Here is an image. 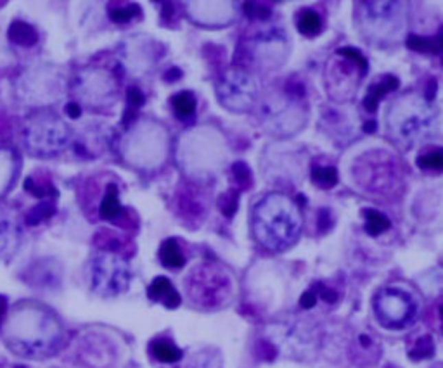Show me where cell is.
I'll list each match as a JSON object with an SVG mask.
<instances>
[{
	"label": "cell",
	"mask_w": 443,
	"mask_h": 368,
	"mask_svg": "<svg viewBox=\"0 0 443 368\" xmlns=\"http://www.w3.org/2000/svg\"><path fill=\"white\" fill-rule=\"evenodd\" d=\"M218 145L220 140H216L212 128H192L191 132H185L179 142V164L185 173L196 178L213 173L222 161V151Z\"/></svg>",
	"instance_id": "cell-7"
},
{
	"label": "cell",
	"mask_w": 443,
	"mask_h": 368,
	"mask_svg": "<svg viewBox=\"0 0 443 368\" xmlns=\"http://www.w3.org/2000/svg\"><path fill=\"white\" fill-rule=\"evenodd\" d=\"M151 353L161 363H177L179 360H182V351L166 339H156L151 344Z\"/></svg>",
	"instance_id": "cell-27"
},
{
	"label": "cell",
	"mask_w": 443,
	"mask_h": 368,
	"mask_svg": "<svg viewBox=\"0 0 443 368\" xmlns=\"http://www.w3.org/2000/svg\"><path fill=\"white\" fill-rule=\"evenodd\" d=\"M336 54H338L339 58L348 59L350 62H353V64H357L359 68L362 69V71L367 73V68H369L367 59H365L364 56H362L361 52L357 51V49H352V47H341V49H338V52H336Z\"/></svg>",
	"instance_id": "cell-34"
},
{
	"label": "cell",
	"mask_w": 443,
	"mask_h": 368,
	"mask_svg": "<svg viewBox=\"0 0 443 368\" xmlns=\"http://www.w3.org/2000/svg\"><path fill=\"white\" fill-rule=\"evenodd\" d=\"M159 261L163 267L170 268V270H179L185 265L184 253H182L181 245L175 238H166L159 247Z\"/></svg>",
	"instance_id": "cell-22"
},
{
	"label": "cell",
	"mask_w": 443,
	"mask_h": 368,
	"mask_svg": "<svg viewBox=\"0 0 443 368\" xmlns=\"http://www.w3.org/2000/svg\"><path fill=\"white\" fill-rule=\"evenodd\" d=\"M21 168L23 158L18 147L9 142H0V201L14 188Z\"/></svg>",
	"instance_id": "cell-17"
},
{
	"label": "cell",
	"mask_w": 443,
	"mask_h": 368,
	"mask_svg": "<svg viewBox=\"0 0 443 368\" xmlns=\"http://www.w3.org/2000/svg\"><path fill=\"white\" fill-rule=\"evenodd\" d=\"M66 90H69V82L65 71L49 62L30 66L14 82L16 99L32 111L52 109Z\"/></svg>",
	"instance_id": "cell-4"
},
{
	"label": "cell",
	"mask_w": 443,
	"mask_h": 368,
	"mask_svg": "<svg viewBox=\"0 0 443 368\" xmlns=\"http://www.w3.org/2000/svg\"><path fill=\"white\" fill-rule=\"evenodd\" d=\"M126 102H128V108H130L128 111L135 112L134 109H139L144 106L146 97H144V94L139 90V87H130L128 92H126Z\"/></svg>",
	"instance_id": "cell-38"
},
{
	"label": "cell",
	"mask_w": 443,
	"mask_h": 368,
	"mask_svg": "<svg viewBox=\"0 0 443 368\" xmlns=\"http://www.w3.org/2000/svg\"><path fill=\"white\" fill-rule=\"evenodd\" d=\"M418 167L421 168V170L442 173L443 171V149H433V151L424 152V154L419 156Z\"/></svg>",
	"instance_id": "cell-30"
},
{
	"label": "cell",
	"mask_w": 443,
	"mask_h": 368,
	"mask_svg": "<svg viewBox=\"0 0 443 368\" xmlns=\"http://www.w3.org/2000/svg\"><path fill=\"white\" fill-rule=\"evenodd\" d=\"M71 138V128L54 109L30 111L23 123V142L33 158H54L68 147Z\"/></svg>",
	"instance_id": "cell-5"
},
{
	"label": "cell",
	"mask_w": 443,
	"mask_h": 368,
	"mask_svg": "<svg viewBox=\"0 0 443 368\" xmlns=\"http://www.w3.org/2000/svg\"><path fill=\"white\" fill-rule=\"evenodd\" d=\"M361 9V26L365 36L379 44L396 38L404 28L405 12L400 2H365Z\"/></svg>",
	"instance_id": "cell-10"
},
{
	"label": "cell",
	"mask_w": 443,
	"mask_h": 368,
	"mask_svg": "<svg viewBox=\"0 0 443 368\" xmlns=\"http://www.w3.org/2000/svg\"><path fill=\"white\" fill-rule=\"evenodd\" d=\"M374 313L386 329H405L418 317V303L405 291L385 287L374 297Z\"/></svg>",
	"instance_id": "cell-11"
},
{
	"label": "cell",
	"mask_w": 443,
	"mask_h": 368,
	"mask_svg": "<svg viewBox=\"0 0 443 368\" xmlns=\"http://www.w3.org/2000/svg\"><path fill=\"white\" fill-rule=\"evenodd\" d=\"M296 25L302 35L305 36H317L322 32V19L319 12L312 11V9H303L298 16H296Z\"/></svg>",
	"instance_id": "cell-25"
},
{
	"label": "cell",
	"mask_w": 443,
	"mask_h": 368,
	"mask_svg": "<svg viewBox=\"0 0 443 368\" xmlns=\"http://www.w3.org/2000/svg\"><path fill=\"white\" fill-rule=\"evenodd\" d=\"M238 204L239 194L236 191L227 192V194H224L220 197V210H222V213H224L225 217H232V214L236 213V210H238Z\"/></svg>",
	"instance_id": "cell-35"
},
{
	"label": "cell",
	"mask_w": 443,
	"mask_h": 368,
	"mask_svg": "<svg viewBox=\"0 0 443 368\" xmlns=\"http://www.w3.org/2000/svg\"><path fill=\"white\" fill-rule=\"evenodd\" d=\"M269 123L272 125V130L281 132V134H289V125L293 128L299 127V109L296 106H291L289 102H279L277 106H272L267 111Z\"/></svg>",
	"instance_id": "cell-18"
},
{
	"label": "cell",
	"mask_w": 443,
	"mask_h": 368,
	"mask_svg": "<svg viewBox=\"0 0 443 368\" xmlns=\"http://www.w3.org/2000/svg\"><path fill=\"white\" fill-rule=\"evenodd\" d=\"M433 353H435V346H433L431 337L424 336L416 343L414 349H411L409 356H411L412 360H422V358H431Z\"/></svg>",
	"instance_id": "cell-33"
},
{
	"label": "cell",
	"mask_w": 443,
	"mask_h": 368,
	"mask_svg": "<svg viewBox=\"0 0 443 368\" xmlns=\"http://www.w3.org/2000/svg\"><path fill=\"white\" fill-rule=\"evenodd\" d=\"M440 315H442V318H443V303L440 304Z\"/></svg>",
	"instance_id": "cell-43"
},
{
	"label": "cell",
	"mask_w": 443,
	"mask_h": 368,
	"mask_svg": "<svg viewBox=\"0 0 443 368\" xmlns=\"http://www.w3.org/2000/svg\"><path fill=\"white\" fill-rule=\"evenodd\" d=\"M73 102L92 112H106L118 102L120 79L115 69L87 66L69 82Z\"/></svg>",
	"instance_id": "cell-6"
},
{
	"label": "cell",
	"mask_w": 443,
	"mask_h": 368,
	"mask_svg": "<svg viewBox=\"0 0 443 368\" xmlns=\"http://www.w3.org/2000/svg\"><path fill=\"white\" fill-rule=\"evenodd\" d=\"M321 296L322 299L328 301V303H336V301H338V294L331 289H324V287H321Z\"/></svg>",
	"instance_id": "cell-41"
},
{
	"label": "cell",
	"mask_w": 443,
	"mask_h": 368,
	"mask_svg": "<svg viewBox=\"0 0 443 368\" xmlns=\"http://www.w3.org/2000/svg\"><path fill=\"white\" fill-rule=\"evenodd\" d=\"M232 173H234L236 180L239 182L242 188H248L251 185V171H249V168L246 167L245 162H236L232 167Z\"/></svg>",
	"instance_id": "cell-36"
},
{
	"label": "cell",
	"mask_w": 443,
	"mask_h": 368,
	"mask_svg": "<svg viewBox=\"0 0 443 368\" xmlns=\"http://www.w3.org/2000/svg\"><path fill=\"white\" fill-rule=\"evenodd\" d=\"M253 62L263 69H277L286 62L289 54V40L277 26L258 32L249 44Z\"/></svg>",
	"instance_id": "cell-13"
},
{
	"label": "cell",
	"mask_w": 443,
	"mask_h": 368,
	"mask_svg": "<svg viewBox=\"0 0 443 368\" xmlns=\"http://www.w3.org/2000/svg\"><path fill=\"white\" fill-rule=\"evenodd\" d=\"M82 111L83 109L80 108L78 104H76V102H69L68 106H66V114L69 116V118H73V119H78L80 116H82Z\"/></svg>",
	"instance_id": "cell-40"
},
{
	"label": "cell",
	"mask_w": 443,
	"mask_h": 368,
	"mask_svg": "<svg viewBox=\"0 0 443 368\" xmlns=\"http://www.w3.org/2000/svg\"><path fill=\"white\" fill-rule=\"evenodd\" d=\"M148 297L155 303H161L168 310L181 306V294L177 293L172 282L166 277H156L148 287Z\"/></svg>",
	"instance_id": "cell-19"
},
{
	"label": "cell",
	"mask_w": 443,
	"mask_h": 368,
	"mask_svg": "<svg viewBox=\"0 0 443 368\" xmlns=\"http://www.w3.org/2000/svg\"><path fill=\"white\" fill-rule=\"evenodd\" d=\"M9 40L12 44L21 45V47H33L38 42V32L32 25L25 21H14L9 28Z\"/></svg>",
	"instance_id": "cell-23"
},
{
	"label": "cell",
	"mask_w": 443,
	"mask_h": 368,
	"mask_svg": "<svg viewBox=\"0 0 443 368\" xmlns=\"http://www.w3.org/2000/svg\"><path fill=\"white\" fill-rule=\"evenodd\" d=\"M220 104L232 112H246L255 106L258 87L253 76L245 69H229L216 84Z\"/></svg>",
	"instance_id": "cell-12"
},
{
	"label": "cell",
	"mask_w": 443,
	"mask_h": 368,
	"mask_svg": "<svg viewBox=\"0 0 443 368\" xmlns=\"http://www.w3.org/2000/svg\"><path fill=\"white\" fill-rule=\"evenodd\" d=\"M185 12L189 19L196 25L209 26V28H218L232 23L238 16L234 2H220V0H212V2H188L185 4Z\"/></svg>",
	"instance_id": "cell-15"
},
{
	"label": "cell",
	"mask_w": 443,
	"mask_h": 368,
	"mask_svg": "<svg viewBox=\"0 0 443 368\" xmlns=\"http://www.w3.org/2000/svg\"><path fill=\"white\" fill-rule=\"evenodd\" d=\"M5 317H8V299L4 296H0V327L4 323Z\"/></svg>",
	"instance_id": "cell-42"
},
{
	"label": "cell",
	"mask_w": 443,
	"mask_h": 368,
	"mask_svg": "<svg viewBox=\"0 0 443 368\" xmlns=\"http://www.w3.org/2000/svg\"><path fill=\"white\" fill-rule=\"evenodd\" d=\"M132 271L125 258L113 251H98L89 261V284L101 297H115L125 293Z\"/></svg>",
	"instance_id": "cell-9"
},
{
	"label": "cell",
	"mask_w": 443,
	"mask_h": 368,
	"mask_svg": "<svg viewBox=\"0 0 443 368\" xmlns=\"http://www.w3.org/2000/svg\"><path fill=\"white\" fill-rule=\"evenodd\" d=\"M122 214L123 206L122 202H120L118 187H116V184H108L106 185L101 204H99V217L106 221H115L118 220Z\"/></svg>",
	"instance_id": "cell-21"
},
{
	"label": "cell",
	"mask_w": 443,
	"mask_h": 368,
	"mask_svg": "<svg viewBox=\"0 0 443 368\" xmlns=\"http://www.w3.org/2000/svg\"><path fill=\"white\" fill-rule=\"evenodd\" d=\"M118 151L128 168L141 173H152L168 159L170 134L156 119L135 118L125 127Z\"/></svg>",
	"instance_id": "cell-3"
},
{
	"label": "cell",
	"mask_w": 443,
	"mask_h": 368,
	"mask_svg": "<svg viewBox=\"0 0 443 368\" xmlns=\"http://www.w3.org/2000/svg\"><path fill=\"white\" fill-rule=\"evenodd\" d=\"M172 108L173 112L179 119H189L194 116L196 112V97L192 92H179L172 97Z\"/></svg>",
	"instance_id": "cell-26"
},
{
	"label": "cell",
	"mask_w": 443,
	"mask_h": 368,
	"mask_svg": "<svg viewBox=\"0 0 443 368\" xmlns=\"http://www.w3.org/2000/svg\"><path fill=\"white\" fill-rule=\"evenodd\" d=\"M0 336L12 354L38 361L63 349L66 329L49 306L36 301H19L5 317Z\"/></svg>",
	"instance_id": "cell-1"
},
{
	"label": "cell",
	"mask_w": 443,
	"mask_h": 368,
	"mask_svg": "<svg viewBox=\"0 0 443 368\" xmlns=\"http://www.w3.org/2000/svg\"><path fill=\"white\" fill-rule=\"evenodd\" d=\"M302 232V214L284 194H269L253 210V234L265 249L286 251Z\"/></svg>",
	"instance_id": "cell-2"
},
{
	"label": "cell",
	"mask_w": 443,
	"mask_h": 368,
	"mask_svg": "<svg viewBox=\"0 0 443 368\" xmlns=\"http://www.w3.org/2000/svg\"><path fill=\"white\" fill-rule=\"evenodd\" d=\"M315 303H317V291L314 289L306 291V293L302 296V299H299V304H302V308H305V310L314 308Z\"/></svg>",
	"instance_id": "cell-39"
},
{
	"label": "cell",
	"mask_w": 443,
	"mask_h": 368,
	"mask_svg": "<svg viewBox=\"0 0 443 368\" xmlns=\"http://www.w3.org/2000/svg\"><path fill=\"white\" fill-rule=\"evenodd\" d=\"M141 14V8L137 4H126V5H120V8H111L109 9V18L113 19L115 23H128L132 21L134 18Z\"/></svg>",
	"instance_id": "cell-31"
},
{
	"label": "cell",
	"mask_w": 443,
	"mask_h": 368,
	"mask_svg": "<svg viewBox=\"0 0 443 368\" xmlns=\"http://www.w3.org/2000/svg\"><path fill=\"white\" fill-rule=\"evenodd\" d=\"M362 214L365 217V232H367L371 237H378L383 232L389 230L391 227V221H389L388 217H385L383 213L376 210H364Z\"/></svg>",
	"instance_id": "cell-28"
},
{
	"label": "cell",
	"mask_w": 443,
	"mask_h": 368,
	"mask_svg": "<svg viewBox=\"0 0 443 368\" xmlns=\"http://www.w3.org/2000/svg\"><path fill=\"white\" fill-rule=\"evenodd\" d=\"M156 47L158 44L148 36H130L120 47V68L135 76L151 71L159 58Z\"/></svg>",
	"instance_id": "cell-14"
},
{
	"label": "cell",
	"mask_w": 443,
	"mask_h": 368,
	"mask_svg": "<svg viewBox=\"0 0 443 368\" xmlns=\"http://www.w3.org/2000/svg\"><path fill=\"white\" fill-rule=\"evenodd\" d=\"M23 244V223L18 213L0 204V261H11Z\"/></svg>",
	"instance_id": "cell-16"
},
{
	"label": "cell",
	"mask_w": 443,
	"mask_h": 368,
	"mask_svg": "<svg viewBox=\"0 0 443 368\" xmlns=\"http://www.w3.org/2000/svg\"><path fill=\"white\" fill-rule=\"evenodd\" d=\"M54 206H52L51 202H42L38 206L33 208L28 214H26V223L30 225H38L40 221L49 220V218L54 214Z\"/></svg>",
	"instance_id": "cell-32"
},
{
	"label": "cell",
	"mask_w": 443,
	"mask_h": 368,
	"mask_svg": "<svg viewBox=\"0 0 443 368\" xmlns=\"http://www.w3.org/2000/svg\"><path fill=\"white\" fill-rule=\"evenodd\" d=\"M310 177L314 184L321 188H331L338 184V171L334 167H319L314 164L310 168Z\"/></svg>",
	"instance_id": "cell-29"
},
{
	"label": "cell",
	"mask_w": 443,
	"mask_h": 368,
	"mask_svg": "<svg viewBox=\"0 0 443 368\" xmlns=\"http://www.w3.org/2000/svg\"><path fill=\"white\" fill-rule=\"evenodd\" d=\"M398 88V78L393 75H385L379 79H376L374 84L367 88V94L364 99V108L369 112H374L378 109L379 102L385 99L386 94L396 90Z\"/></svg>",
	"instance_id": "cell-20"
},
{
	"label": "cell",
	"mask_w": 443,
	"mask_h": 368,
	"mask_svg": "<svg viewBox=\"0 0 443 368\" xmlns=\"http://www.w3.org/2000/svg\"><path fill=\"white\" fill-rule=\"evenodd\" d=\"M242 9L251 19H267L271 16V9L262 4H255V2H246Z\"/></svg>",
	"instance_id": "cell-37"
},
{
	"label": "cell",
	"mask_w": 443,
	"mask_h": 368,
	"mask_svg": "<svg viewBox=\"0 0 443 368\" xmlns=\"http://www.w3.org/2000/svg\"><path fill=\"white\" fill-rule=\"evenodd\" d=\"M407 47L416 52H428V54H438L443 52V32L435 36H407Z\"/></svg>",
	"instance_id": "cell-24"
},
{
	"label": "cell",
	"mask_w": 443,
	"mask_h": 368,
	"mask_svg": "<svg viewBox=\"0 0 443 368\" xmlns=\"http://www.w3.org/2000/svg\"><path fill=\"white\" fill-rule=\"evenodd\" d=\"M433 109L419 95H404L391 106L388 112V132L393 140L411 145L431 127Z\"/></svg>",
	"instance_id": "cell-8"
}]
</instances>
